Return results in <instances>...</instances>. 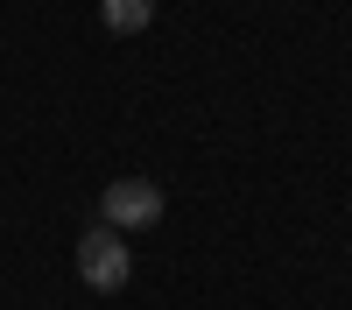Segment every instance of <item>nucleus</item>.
I'll use <instances>...</instances> for the list:
<instances>
[{"label": "nucleus", "mask_w": 352, "mask_h": 310, "mask_svg": "<svg viewBox=\"0 0 352 310\" xmlns=\"http://www.w3.org/2000/svg\"><path fill=\"white\" fill-rule=\"evenodd\" d=\"M99 21L113 36H141V28L155 21V0H99Z\"/></svg>", "instance_id": "obj_3"}, {"label": "nucleus", "mask_w": 352, "mask_h": 310, "mask_svg": "<svg viewBox=\"0 0 352 310\" xmlns=\"http://www.w3.org/2000/svg\"><path fill=\"white\" fill-rule=\"evenodd\" d=\"M78 275H85V289H99V296L127 289V275H134V254L120 247V233H113V225H92V233L78 240Z\"/></svg>", "instance_id": "obj_1"}, {"label": "nucleus", "mask_w": 352, "mask_h": 310, "mask_svg": "<svg viewBox=\"0 0 352 310\" xmlns=\"http://www.w3.org/2000/svg\"><path fill=\"white\" fill-rule=\"evenodd\" d=\"M155 219H162V190L148 177H120L99 190V225H113V233H141Z\"/></svg>", "instance_id": "obj_2"}]
</instances>
